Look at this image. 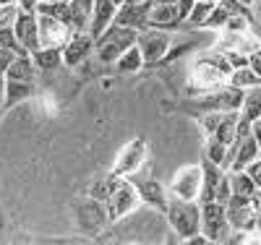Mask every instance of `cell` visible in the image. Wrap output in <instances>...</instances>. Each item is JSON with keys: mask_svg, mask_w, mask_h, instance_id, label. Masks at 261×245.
Segmentation results:
<instances>
[{"mask_svg": "<svg viewBox=\"0 0 261 245\" xmlns=\"http://www.w3.org/2000/svg\"><path fill=\"white\" fill-rule=\"evenodd\" d=\"M94 47H97V39L92 37V32H73L63 47V65L65 68H79L94 52Z\"/></svg>", "mask_w": 261, "mask_h": 245, "instance_id": "7c38bea8", "label": "cell"}, {"mask_svg": "<svg viewBox=\"0 0 261 245\" xmlns=\"http://www.w3.org/2000/svg\"><path fill=\"white\" fill-rule=\"evenodd\" d=\"M232 63L230 58L222 52V50H209L204 52L199 60L193 63L191 68V78H188V94L191 97H201L206 92H214L230 81V73H232Z\"/></svg>", "mask_w": 261, "mask_h": 245, "instance_id": "6da1fadb", "label": "cell"}, {"mask_svg": "<svg viewBox=\"0 0 261 245\" xmlns=\"http://www.w3.org/2000/svg\"><path fill=\"white\" fill-rule=\"evenodd\" d=\"M230 188H232L235 196H246V198H253L258 193V185L253 183V177L246 170H232L230 172Z\"/></svg>", "mask_w": 261, "mask_h": 245, "instance_id": "603a6c76", "label": "cell"}, {"mask_svg": "<svg viewBox=\"0 0 261 245\" xmlns=\"http://www.w3.org/2000/svg\"><path fill=\"white\" fill-rule=\"evenodd\" d=\"M37 13L39 16H53V18H60V21H65V24H71V3L68 0H55V3L39 0Z\"/></svg>", "mask_w": 261, "mask_h": 245, "instance_id": "484cf974", "label": "cell"}, {"mask_svg": "<svg viewBox=\"0 0 261 245\" xmlns=\"http://www.w3.org/2000/svg\"><path fill=\"white\" fill-rule=\"evenodd\" d=\"M256 6H258V3H256ZM258 18H261V6H258Z\"/></svg>", "mask_w": 261, "mask_h": 245, "instance_id": "7bdbcfd3", "label": "cell"}, {"mask_svg": "<svg viewBox=\"0 0 261 245\" xmlns=\"http://www.w3.org/2000/svg\"><path fill=\"white\" fill-rule=\"evenodd\" d=\"M13 58H16V52H11V50H3V47H0V76H6L8 65L13 63Z\"/></svg>", "mask_w": 261, "mask_h": 245, "instance_id": "e575fe53", "label": "cell"}, {"mask_svg": "<svg viewBox=\"0 0 261 245\" xmlns=\"http://www.w3.org/2000/svg\"><path fill=\"white\" fill-rule=\"evenodd\" d=\"M238 3H243V6H251V8H253V6L258 3V0H238Z\"/></svg>", "mask_w": 261, "mask_h": 245, "instance_id": "ab89813d", "label": "cell"}, {"mask_svg": "<svg viewBox=\"0 0 261 245\" xmlns=\"http://www.w3.org/2000/svg\"><path fill=\"white\" fill-rule=\"evenodd\" d=\"M146 157H149V146H146V141H144V139H130V141L118 151L115 165H113L110 172L118 175V177H134V175L144 167Z\"/></svg>", "mask_w": 261, "mask_h": 245, "instance_id": "9c48e42d", "label": "cell"}, {"mask_svg": "<svg viewBox=\"0 0 261 245\" xmlns=\"http://www.w3.org/2000/svg\"><path fill=\"white\" fill-rule=\"evenodd\" d=\"M248 65H251V68H253V73L261 78V47H256L251 55H248Z\"/></svg>", "mask_w": 261, "mask_h": 245, "instance_id": "d590c367", "label": "cell"}, {"mask_svg": "<svg viewBox=\"0 0 261 245\" xmlns=\"http://www.w3.org/2000/svg\"><path fill=\"white\" fill-rule=\"evenodd\" d=\"M225 209H227V219L235 232H258V209H256L253 198L232 193L227 198Z\"/></svg>", "mask_w": 261, "mask_h": 245, "instance_id": "52a82bcc", "label": "cell"}, {"mask_svg": "<svg viewBox=\"0 0 261 245\" xmlns=\"http://www.w3.org/2000/svg\"><path fill=\"white\" fill-rule=\"evenodd\" d=\"M32 60L39 71H58L63 65V47H39Z\"/></svg>", "mask_w": 261, "mask_h": 245, "instance_id": "7402d4cb", "label": "cell"}, {"mask_svg": "<svg viewBox=\"0 0 261 245\" xmlns=\"http://www.w3.org/2000/svg\"><path fill=\"white\" fill-rule=\"evenodd\" d=\"M251 133H253V139H256V144H258V149H261V118L251 123Z\"/></svg>", "mask_w": 261, "mask_h": 245, "instance_id": "f35d334b", "label": "cell"}, {"mask_svg": "<svg viewBox=\"0 0 261 245\" xmlns=\"http://www.w3.org/2000/svg\"><path fill=\"white\" fill-rule=\"evenodd\" d=\"M118 180L120 177L118 175H107V177H102V180H97V183H92V188H89V198H94V201H107L110 198V193L115 190V185H118Z\"/></svg>", "mask_w": 261, "mask_h": 245, "instance_id": "83f0119b", "label": "cell"}, {"mask_svg": "<svg viewBox=\"0 0 261 245\" xmlns=\"http://www.w3.org/2000/svg\"><path fill=\"white\" fill-rule=\"evenodd\" d=\"M193 6H196V0H178V3H175V8H178V21H180V26H183L186 21H188V16H191Z\"/></svg>", "mask_w": 261, "mask_h": 245, "instance_id": "d6a6232c", "label": "cell"}, {"mask_svg": "<svg viewBox=\"0 0 261 245\" xmlns=\"http://www.w3.org/2000/svg\"><path fill=\"white\" fill-rule=\"evenodd\" d=\"M37 94L34 81H16V78H6V110L27 102Z\"/></svg>", "mask_w": 261, "mask_h": 245, "instance_id": "d6986e66", "label": "cell"}, {"mask_svg": "<svg viewBox=\"0 0 261 245\" xmlns=\"http://www.w3.org/2000/svg\"><path fill=\"white\" fill-rule=\"evenodd\" d=\"M149 26H154V29H165V32H175V29H180L175 3H154V6H151Z\"/></svg>", "mask_w": 261, "mask_h": 245, "instance_id": "ac0fdd59", "label": "cell"}, {"mask_svg": "<svg viewBox=\"0 0 261 245\" xmlns=\"http://www.w3.org/2000/svg\"><path fill=\"white\" fill-rule=\"evenodd\" d=\"M136 44H139V50H141V55H144L146 63H157V60H162V58L167 55V50L172 47V37H170V32H165V29L146 26V29L139 32Z\"/></svg>", "mask_w": 261, "mask_h": 245, "instance_id": "30bf717a", "label": "cell"}, {"mask_svg": "<svg viewBox=\"0 0 261 245\" xmlns=\"http://www.w3.org/2000/svg\"><path fill=\"white\" fill-rule=\"evenodd\" d=\"M16 6H18L21 11H27V13H37L39 0H16Z\"/></svg>", "mask_w": 261, "mask_h": 245, "instance_id": "8d00e7d4", "label": "cell"}, {"mask_svg": "<svg viewBox=\"0 0 261 245\" xmlns=\"http://www.w3.org/2000/svg\"><path fill=\"white\" fill-rule=\"evenodd\" d=\"M201 183H204V170L201 165H186L175 172V177L170 180L167 190L170 196L183 198V201H199L201 196Z\"/></svg>", "mask_w": 261, "mask_h": 245, "instance_id": "ba28073f", "label": "cell"}, {"mask_svg": "<svg viewBox=\"0 0 261 245\" xmlns=\"http://www.w3.org/2000/svg\"><path fill=\"white\" fill-rule=\"evenodd\" d=\"M246 172L253 177V183H256V185H258V190H261V154H258V157L246 167Z\"/></svg>", "mask_w": 261, "mask_h": 245, "instance_id": "836d02e7", "label": "cell"}, {"mask_svg": "<svg viewBox=\"0 0 261 245\" xmlns=\"http://www.w3.org/2000/svg\"><path fill=\"white\" fill-rule=\"evenodd\" d=\"M212 8H214V0H196V6H193V11H191V16L186 21V26L188 29H201L206 24Z\"/></svg>", "mask_w": 261, "mask_h": 245, "instance_id": "4316f807", "label": "cell"}, {"mask_svg": "<svg viewBox=\"0 0 261 245\" xmlns=\"http://www.w3.org/2000/svg\"><path fill=\"white\" fill-rule=\"evenodd\" d=\"M214 3H217V0H214Z\"/></svg>", "mask_w": 261, "mask_h": 245, "instance_id": "bcb514c9", "label": "cell"}, {"mask_svg": "<svg viewBox=\"0 0 261 245\" xmlns=\"http://www.w3.org/2000/svg\"><path fill=\"white\" fill-rule=\"evenodd\" d=\"M0 6H16V0H0Z\"/></svg>", "mask_w": 261, "mask_h": 245, "instance_id": "60d3db41", "label": "cell"}, {"mask_svg": "<svg viewBox=\"0 0 261 245\" xmlns=\"http://www.w3.org/2000/svg\"><path fill=\"white\" fill-rule=\"evenodd\" d=\"M113 3H115V6H118V8H120V6H123V3H128V0H113Z\"/></svg>", "mask_w": 261, "mask_h": 245, "instance_id": "b9f144b4", "label": "cell"}, {"mask_svg": "<svg viewBox=\"0 0 261 245\" xmlns=\"http://www.w3.org/2000/svg\"><path fill=\"white\" fill-rule=\"evenodd\" d=\"M232 225L227 219V209L222 201H206L201 204V235L209 242H227L232 235Z\"/></svg>", "mask_w": 261, "mask_h": 245, "instance_id": "277c9868", "label": "cell"}, {"mask_svg": "<svg viewBox=\"0 0 261 245\" xmlns=\"http://www.w3.org/2000/svg\"><path fill=\"white\" fill-rule=\"evenodd\" d=\"M37 24H39L42 47H65V42L73 34L71 24H65L60 18H53V16H39L37 13Z\"/></svg>", "mask_w": 261, "mask_h": 245, "instance_id": "5bb4252c", "label": "cell"}, {"mask_svg": "<svg viewBox=\"0 0 261 245\" xmlns=\"http://www.w3.org/2000/svg\"><path fill=\"white\" fill-rule=\"evenodd\" d=\"M241 115L246 120H258L261 118V84L246 89V97H243V107H241Z\"/></svg>", "mask_w": 261, "mask_h": 245, "instance_id": "d4e9b609", "label": "cell"}, {"mask_svg": "<svg viewBox=\"0 0 261 245\" xmlns=\"http://www.w3.org/2000/svg\"><path fill=\"white\" fill-rule=\"evenodd\" d=\"M151 6H154V0H128V3H123V6L118 8L113 24L141 32V29H146V26H149Z\"/></svg>", "mask_w": 261, "mask_h": 245, "instance_id": "8fae6325", "label": "cell"}, {"mask_svg": "<svg viewBox=\"0 0 261 245\" xmlns=\"http://www.w3.org/2000/svg\"><path fill=\"white\" fill-rule=\"evenodd\" d=\"M227 144H222V141H217V139H212V136H206V144H204V159H209V162H214V165H220V167H225V159H227Z\"/></svg>", "mask_w": 261, "mask_h": 245, "instance_id": "f1b7e54d", "label": "cell"}, {"mask_svg": "<svg viewBox=\"0 0 261 245\" xmlns=\"http://www.w3.org/2000/svg\"><path fill=\"white\" fill-rule=\"evenodd\" d=\"M141 204V198H139V190L134 185V180L130 177H120L115 190L110 193V198L105 201V209H107V219L110 222H120L125 219L128 214H134Z\"/></svg>", "mask_w": 261, "mask_h": 245, "instance_id": "8992f818", "label": "cell"}, {"mask_svg": "<svg viewBox=\"0 0 261 245\" xmlns=\"http://www.w3.org/2000/svg\"><path fill=\"white\" fill-rule=\"evenodd\" d=\"M37 65L32 60V55H16L13 63L8 65V71H6V78H16V81H34L37 76Z\"/></svg>", "mask_w": 261, "mask_h": 245, "instance_id": "44dd1931", "label": "cell"}, {"mask_svg": "<svg viewBox=\"0 0 261 245\" xmlns=\"http://www.w3.org/2000/svg\"><path fill=\"white\" fill-rule=\"evenodd\" d=\"M165 219L180 240H191L201 232V204L199 201H183V198L170 196Z\"/></svg>", "mask_w": 261, "mask_h": 245, "instance_id": "7a4b0ae2", "label": "cell"}, {"mask_svg": "<svg viewBox=\"0 0 261 245\" xmlns=\"http://www.w3.org/2000/svg\"><path fill=\"white\" fill-rule=\"evenodd\" d=\"M227 84H232V86H238V89H251V86H258L261 78L253 73L251 65H241V68H235V71L230 73V81H227Z\"/></svg>", "mask_w": 261, "mask_h": 245, "instance_id": "f546056e", "label": "cell"}, {"mask_svg": "<svg viewBox=\"0 0 261 245\" xmlns=\"http://www.w3.org/2000/svg\"><path fill=\"white\" fill-rule=\"evenodd\" d=\"M13 32L18 37V42L27 47L29 55H34L42 47V39H39V24H37V13H27V11H18L16 16V24Z\"/></svg>", "mask_w": 261, "mask_h": 245, "instance_id": "2e32d148", "label": "cell"}, {"mask_svg": "<svg viewBox=\"0 0 261 245\" xmlns=\"http://www.w3.org/2000/svg\"><path fill=\"white\" fill-rule=\"evenodd\" d=\"M18 11V6H0V26H13Z\"/></svg>", "mask_w": 261, "mask_h": 245, "instance_id": "1f68e13d", "label": "cell"}, {"mask_svg": "<svg viewBox=\"0 0 261 245\" xmlns=\"http://www.w3.org/2000/svg\"><path fill=\"white\" fill-rule=\"evenodd\" d=\"M201 170H204V183H201L199 204H206V201H222V204H227V198L232 196L230 172L225 167H220V165L209 162V159H201Z\"/></svg>", "mask_w": 261, "mask_h": 245, "instance_id": "5b68a950", "label": "cell"}, {"mask_svg": "<svg viewBox=\"0 0 261 245\" xmlns=\"http://www.w3.org/2000/svg\"><path fill=\"white\" fill-rule=\"evenodd\" d=\"M261 154L256 139H253V133L251 136H243V139H235L227 149V159H225V170L232 172V170H246L256 157Z\"/></svg>", "mask_w": 261, "mask_h": 245, "instance_id": "4fadbf2b", "label": "cell"}, {"mask_svg": "<svg viewBox=\"0 0 261 245\" xmlns=\"http://www.w3.org/2000/svg\"><path fill=\"white\" fill-rule=\"evenodd\" d=\"M139 190V198H141V204H146L149 209H154V211H162L167 209V201H170V190L167 185H162L160 180H154V177H130Z\"/></svg>", "mask_w": 261, "mask_h": 245, "instance_id": "9a60e30c", "label": "cell"}, {"mask_svg": "<svg viewBox=\"0 0 261 245\" xmlns=\"http://www.w3.org/2000/svg\"><path fill=\"white\" fill-rule=\"evenodd\" d=\"M230 16H232V13H230V11H227L222 3H214V8H212V13H209V18H206V24H204V29H212V32H222Z\"/></svg>", "mask_w": 261, "mask_h": 245, "instance_id": "4dcf8cb0", "label": "cell"}, {"mask_svg": "<svg viewBox=\"0 0 261 245\" xmlns=\"http://www.w3.org/2000/svg\"><path fill=\"white\" fill-rule=\"evenodd\" d=\"M136 39H139V32H136V29H128V26H118V24H113L105 34L97 37V47H94V52H97L99 63L115 65L118 58H120L128 47H134V44H136Z\"/></svg>", "mask_w": 261, "mask_h": 245, "instance_id": "3957f363", "label": "cell"}, {"mask_svg": "<svg viewBox=\"0 0 261 245\" xmlns=\"http://www.w3.org/2000/svg\"><path fill=\"white\" fill-rule=\"evenodd\" d=\"M146 65V60H144V55H141V50H139V44H134V47H128L120 58H118V63H115V68L120 71V73H136V71H141Z\"/></svg>", "mask_w": 261, "mask_h": 245, "instance_id": "cb8c5ba5", "label": "cell"}, {"mask_svg": "<svg viewBox=\"0 0 261 245\" xmlns=\"http://www.w3.org/2000/svg\"><path fill=\"white\" fill-rule=\"evenodd\" d=\"M6 113V76H0V115Z\"/></svg>", "mask_w": 261, "mask_h": 245, "instance_id": "74e56055", "label": "cell"}, {"mask_svg": "<svg viewBox=\"0 0 261 245\" xmlns=\"http://www.w3.org/2000/svg\"><path fill=\"white\" fill-rule=\"evenodd\" d=\"M71 3V29L73 32H89L94 0H68Z\"/></svg>", "mask_w": 261, "mask_h": 245, "instance_id": "ffe728a7", "label": "cell"}, {"mask_svg": "<svg viewBox=\"0 0 261 245\" xmlns=\"http://www.w3.org/2000/svg\"><path fill=\"white\" fill-rule=\"evenodd\" d=\"M50 3H55V0H50Z\"/></svg>", "mask_w": 261, "mask_h": 245, "instance_id": "ee69618b", "label": "cell"}, {"mask_svg": "<svg viewBox=\"0 0 261 245\" xmlns=\"http://www.w3.org/2000/svg\"><path fill=\"white\" fill-rule=\"evenodd\" d=\"M258 6H261V0H258Z\"/></svg>", "mask_w": 261, "mask_h": 245, "instance_id": "f6af8a7d", "label": "cell"}, {"mask_svg": "<svg viewBox=\"0 0 261 245\" xmlns=\"http://www.w3.org/2000/svg\"><path fill=\"white\" fill-rule=\"evenodd\" d=\"M115 13H118V6L113 0H94V13H92V24H89V32L94 39L113 26Z\"/></svg>", "mask_w": 261, "mask_h": 245, "instance_id": "e0dca14e", "label": "cell"}]
</instances>
